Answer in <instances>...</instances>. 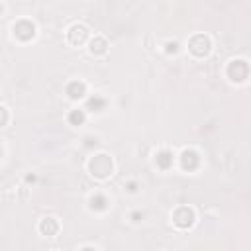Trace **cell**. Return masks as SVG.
Returning a JSON list of instances; mask_svg holds the SVG:
<instances>
[{"mask_svg": "<svg viewBox=\"0 0 251 251\" xmlns=\"http://www.w3.org/2000/svg\"><path fill=\"white\" fill-rule=\"evenodd\" d=\"M104 108H106V98H102V96H92L86 102V110H90V112H102Z\"/></svg>", "mask_w": 251, "mask_h": 251, "instance_id": "cell-12", "label": "cell"}, {"mask_svg": "<svg viewBox=\"0 0 251 251\" xmlns=\"http://www.w3.org/2000/svg\"><path fill=\"white\" fill-rule=\"evenodd\" d=\"M155 163H157V167H159V169L167 171V169L173 165V153H171V151H167V149L159 151V153L155 155Z\"/></svg>", "mask_w": 251, "mask_h": 251, "instance_id": "cell-10", "label": "cell"}, {"mask_svg": "<svg viewBox=\"0 0 251 251\" xmlns=\"http://www.w3.org/2000/svg\"><path fill=\"white\" fill-rule=\"evenodd\" d=\"M106 47H108V43H106L104 38H94V40L90 42V53H92V55H102V53H106Z\"/></svg>", "mask_w": 251, "mask_h": 251, "instance_id": "cell-11", "label": "cell"}, {"mask_svg": "<svg viewBox=\"0 0 251 251\" xmlns=\"http://www.w3.org/2000/svg\"><path fill=\"white\" fill-rule=\"evenodd\" d=\"M84 92H86V84H84L83 81H73V83L67 84V94H69V98H73V100L83 98Z\"/></svg>", "mask_w": 251, "mask_h": 251, "instance_id": "cell-8", "label": "cell"}, {"mask_svg": "<svg viewBox=\"0 0 251 251\" xmlns=\"http://www.w3.org/2000/svg\"><path fill=\"white\" fill-rule=\"evenodd\" d=\"M14 36L20 40V42H30L34 36H36V26L30 22V20H20L14 24Z\"/></svg>", "mask_w": 251, "mask_h": 251, "instance_id": "cell-5", "label": "cell"}, {"mask_svg": "<svg viewBox=\"0 0 251 251\" xmlns=\"http://www.w3.org/2000/svg\"><path fill=\"white\" fill-rule=\"evenodd\" d=\"M198 165H200V157H198L196 151L185 149V151L181 153V167H183L185 171H194V169H198Z\"/></svg>", "mask_w": 251, "mask_h": 251, "instance_id": "cell-7", "label": "cell"}, {"mask_svg": "<svg viewBox=\"0 0 251 251\" xmlns=\"http://www.w3.org/2000/svg\"><path fill=\"white\" fill-rule=\"evenodd\" d=\"M81 251H96V249H94V247H83Z\"/></svg>", "mask_w": 251, "mask_h": 251, "instance_id": "cell-19", "label": "cell"}, {"mask_svg": "<svg viewBox=\"0 0 251 251\" xmlns=\"http://www.w3.org/2000/svg\"><path fill=\"white\" fill-rule=\"evenodd\" d=\"M210 47H212V43H210L208 36H204V34H196V36H192L190 42H188V49H190V53L196 55V57H206V55L210 53Z\"/></svg>", "mask_w": 251, "mask_h": 251, "instance_id": "cell-2", "label": "cell"}, {"mask_svg": "<svg viewBox=\"0 0 251 251\" xmlns=\"http://www.w3.org/2000/svg\"><path fill=\"white\" fill-rule=\"evenodd\" d=\"M0 153H2V149H0Z\"/></svg>", "mask_w": 251, "mask_h": 251, "instance_id": "cell-20", "label": "cell"}, {"mask_svg": "<svg viewBox=\"0 0 251 251\" xmlns=\"http://www.w3.org/2000/svg\"><path fill=\"white\" fill-rule=\"evenodd\" d=\"M177 47H179V45H177L175 42H173V43L169 42V43H167V53H177Z\"/></svg>", "mask_w": 251, "mask_h": 251, "instance_id": "cell-16", "label": "cell"}, {"mask_svg": "<svg viewBox=\"0 0 251 251\" xmlns=\"http://www.w3.org/2000/svg\"><path fill=\"white\" fill-rule=\"evenodd\" d=\"M40 231L43 235H55L59 231V222L55 218H43L40 222Z\"/></svg>", "mask_w": 251, "mask_h": 251, "instance_id": "cell-9", "label": "cell"}, {"mask_svg": "<svg viewBox=\"0 0 251 251\" xmlns=\"http://www.w3.org/2000/svg\"><path fill=\"white\" fill-rule=\"evenodd\" d=\"M194 220H196L194 210L188 208V206H179V208L173 212V224H175L177 228L187 230V228H190V226L194 224Z\"/></svg>", "mask_w": 251, "mask_h": 251, "instance_id": "cell-3", "label": "cell"}, {"mask_svg": "<svg viewBox=\"0 0 251 251\" xmlns=\"http://www.w3.org/2000/svg\"><path fill=\"white\" fill-rule=\"evenodd\" d=\"M128 190H130V192H136V190H138V185H136V183H130V185H128Z\"/></svg>", "mask_w": 251, "mask_h": 251, "instance_id": "cell-17", "label": "cell"}, {"mask_svg": "<svg viewBox=\"0 0 251 251\" xmlns=\"http://www.w3.org/2000/svg\"><path fill=\"white\" fill-rule=\"evenodd\" d=\"M247 75H249V67H247V63H245L243 59L231 61V63L228 65V77H230L231 81L243 83V81L247 79Z\"/></svg>", "mask_w": 251, "mask_h": 251, "instance_id": "cell-4", "label": "cell"}, {"mask_svg": "<svg viewBox=\"0 0 251 251\" xmlns=\"http://www.w3.org/2000/svg\"><path fill=\"white\" fill-rule=\"evenodd\" d=\"M132 218H134V222H140V218H142V214H138V212H136V214H132Z\"/></svg>", "mask_w": 251, "mask_h": 251, "instance_id": "cell-18", "label": "cell"}, {"mask_svg": "<svg viewBox=\"0 0 251 251\" xmlns=\"http://www.w3.org/2000/svg\"><path fill=\"white\" fill-rule=\"evenodd\" d=\"M67 38H69L71 45H83L86 42V38H88V30L84 26H81V24H75V26H71Z\"/></svg>", "mask_w": 251, "mask_h": 251, "instance_id": "cell-6", "label": "cell"}, {"mask_svg": "<svg viewBox=\"0 0 251 251\" xmlns=\"http://www.w3.org/2000/svg\"><path fill=\"white\" fill-rule=\"evenodd\" d=\"M112 169H114L112 159H110L108 155H104V153L94 155V157L90 159V163H88V171H90V175L96 177V179H106V177H110V175H112Z\"/></svg>", "mask_w": 251, "mask_h": 251, "instance_id": "cell-1", "label": "cell"}, {"mask_svg": "<svg viewBox=\"0 0 251 251\" xmlns=\"http://www.w3.org/2000/svg\"><path fill=\"white\" fill-rule=\"evenodd\" d=\"M90 208H92V210H98V212L106 210V208H108L106 196H104V194H94V196H90Z\"/></svg>", "mask_w": 251, "mask_h": 251, "instance_id": "cell-13", "label": "cell"}, {"mask_svg": "<svg viewBox=\"0 0 251 251\" xmlns=\"http://www.w3.org/2000/svg\"><path fill=\"white\" fill-rule=\"evenodd\" d=\"M8 110L4 108V106H0V128H4V126L8 124Z\"/></svg>", "mask_w": 251, "mask_h": 251, "instance_id": "cell-15", "label": "cell"}, {"mask_svg": "<svg viewBox=\"0 0 251 251\" xmlns=\"http://www.w3.org/2000/svg\"><path fill=\"white\" fill-rule=\"evenodd\" d=\"M84 110H73L71 114H69V124L71 126H81L83 122H84Z\"/></svg>", "mask_w": 251, "mask_h": 251, "instance_id": "cell-14", "label": "cell"}]
</instances>
